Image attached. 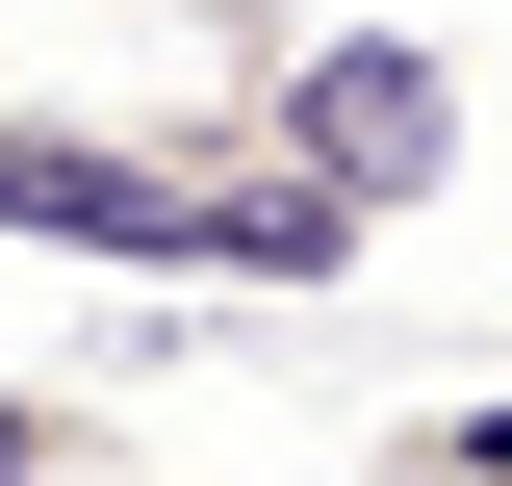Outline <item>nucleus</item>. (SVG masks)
I'll return each instance as SVG.
<instances>
[{"label":"nucleus","instance_id":"f257e3e1","mask_svg":"<svg viewBox=\"0 0 512 486\" xmlns=\"http://www.w3.org/2000/svg\"><path fill=\"white\" fill-rule=\"evenodd\" d=\"M0 256H103V282H359V205L333 154L282 128V26L231 0L180 128H103V103H0Z\"/></svg>","mask_w":512,"mask_h":486},{"label":"nucleus","instance_id":"f03ea898","mask_svg":"<svg viewBox=\"0 0 512 486\" xmlns=\"http://www.w3.org/2000/svg\"><path fill=\"white\" fill-rule=\"evenodd\" d=\"M282 128H308V154H333V205L384 231V205H436V154H461V77L410 52V26H308V52H282Z\"/></svg>","mask_w":512,"mask_h":486},{"label":"nucleus","instance_id":"7ed1b4c3","mask_svg":"<svg viewBox=\"0 0 512 486\" xmlns=\"http://www.w3.org/2000/svg\"><path fill=\"white\" fill-rule=\"evenodd\" d=\"M410 486H512V384L487 410H410Z\"/></svg>","mask_w":512,"mask_h":486},{"label":"nucleus","instance_id":"20e7f679","mask_svg":"<svg viewBox=\"0 0 512 486\" xmlns=\"http://www.w3.org/2000/svg\"><path fill=\"white\" fill-rule=\"evenodd\" d=\"M0 486H77V410H52V384H0Z\"/></svg>","mask_w":512,"mask_h":486}]
</instances>
